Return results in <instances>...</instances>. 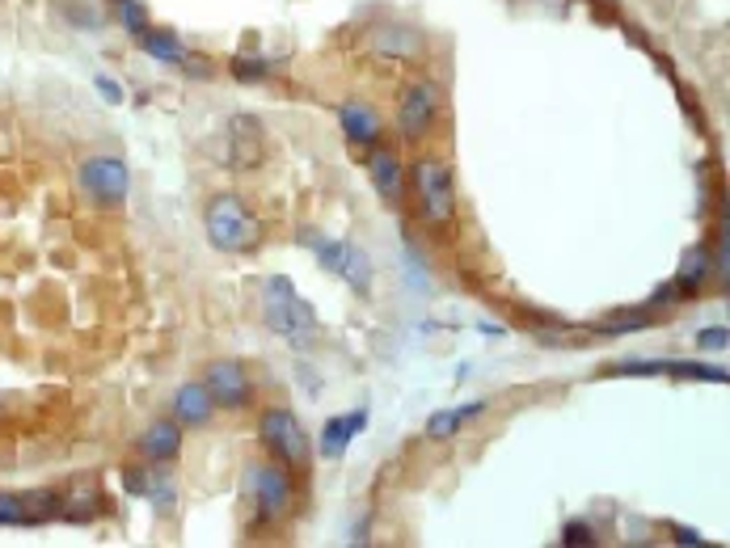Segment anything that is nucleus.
Wrapping results in <instances>:
<instances>
[{
	"instance_id": "nucleus-26",
	"label": "nucleus",
	"mask_w": 730,
	"mask_h": 548,
	"mask_svg": "<svg viewBox=\"0 0 730 548\" xmlns=\"http://www.w3.org/2000/svg\"><path fill=\"white\" fill-rule=\"evenodd\" d=\"M697 342H702V350H727V329H722V325H718V329H705Z\"/></svg>"
},
{
	"instance_id": "nucleus-10",
	"label": "nucleus",
	"mask_w": 730,
	"mask_h": 548,
	"mask_svg": "<svg viewBox=\"0 0 730 548\" xmlns=\"http://www.w3.org/2000/svg\"><path fill=\"white\" fill-rule=\"evenodd\" d=\"M266 156V136L263 123L254 115H233L229 118V170H254Z\"/></svg>"
},
{
	"instance_id": "nucleus-7",
	"label": "nucleus",
	"mask_w": 730,
	"mask_h": 548,
	"mask_svg": "<svg viewBox=\"0 0 730 548\" xmlns=\"http://www.w3.org/2000/svg\"><path fill=\"white\" fill-rule=\"evenodd\" d=\"M304 245H313V254H317V261H322L325 270L338 275L343 283H351L359 295L372 288V261H368V254L359 245H351V241H325L317 232H304Z\"/></svg>"
},
{
	"instance_id": "nucleus-22",
	"label": "nucleus",
	"mask_w": 730,
	"mask_h": 548,
	"mask_svg": "<svg viewBox=\"0 0 730 548\" xmlns=\"http://www.w3.org/2000/svg\"><path fill=\"white\" fill-rule=\"evenodd\" d=\"M233 72H236V81H263L266 72H270V63H266V59H236Z\"/></svg>"
},
{
	"instance_id": "nucleus-13",
	"label": "nucleus",
	"mask_w": 730,
	"mask_h": 548,
	"mask_svg": "<svg viewBox=\"0 0 730 548\" xmlns=\"http://www.w3.org/2000/svg\"><path fill=\"white\" fill-rule=\"evenodd\" d=\"M338 123H343V131H347L351 144H376L380 131H384L376 106H368V102H359V97L338 106Z\"/></svg>"
},
{
	"instance_id": "nucleus-5",
	"label": "nucleus",
	"mask_w": 730,
	"mask_h": 548,
	"mask_svg": "<svg viewBox=\"0 0 730 548\" xmlns=\"http://www.w3.org/2000/svg\"><path fill=\"white\" fill-rule=\"evenodd\" d=\"M77 186L93 207H123L127 190H131V174H127V161L115 152H97L85 156L77 165Z\"/></svg>"
},
{
	"instance_id": "nucleus-12",
	"label": "nucleus",
	"mask_w": 730,
	"mask_h": 548,
	"mask_svg": "<svg viewBox=\"0 0 730 548\" xmlns=\"http://www.w3.org/2000/svg\"><path fill=\"white\" fill-rule=\"evenodd\" d=\"M363 427H368V409H351V413H343V418H329L322 431L325 460H343V456L351 452L355 434H363Z\"/></svg>"
},
{
	"instance_id": "nucleus-21",
	"label": "nucleus",
	"mask_w": 730,
	"mask_h": 548,
	"mask_svg": "<svg viewBox=\"0 0 730 548\" xmlns=\"http://www.w3.org/2000/svg\"><path fill=\"white\" fill-rule=\"evenodd\" d=\"M561 545H566V548L595 545V532H591V523H566V527H561Z\"/></svg>"
},
{
	"instance_id": "nucleus-20",
	"label": "nucleus",
	"mask_w": 730,
	"mask_h": 548,
	"mask_svg": "<svg viewBox=\"0 0 730 548\" xmlns=\"http://www.w3.org/2000/svg\"><path fill=\"white\" fill-rule=\"evenodd\" d=\"M613 375H672V363H659V359H650V363H616Z\"/></svg>"
},
{
	"instance_id": "nucleus-28",
	"label": "nucleus",
	"mask_w": 730,
	"mask_h": 548,
	"mask_svg": "<svg viewBox=\"0 0 730 548\" xmlns=\"http://www.w3.org/2000/svg\"><path fill=\"white\" fill-rule=\"evenodd\" d=\"M675 540H684V545H705V536L693 532V527H675Z\"/></svg>"
},
{
	"instance_id": "nucleus-16",
	"label": "nucleus",
	"mask_w": 730,
	"mask_h": 548,
	"mask_svg": "<svg viewBox=\"0 0 730 548\" xmlns=\"http://www.w3.org/2000/svg\"><path fill=\"white\" fill-rule=\"evenodd\" d=\"M372 47H376V56L414 59L422 51V38H418L414 26H380L376 34H372Z\"/></svg>"
},
{
	"instance_id": "nucleus-25",
	"label": "nucleus",
	"mask_w": 730,
	"mask_h": 548,
	"mask_svg": "<svg viewBox=\"0 0 730 548\" xmlns=\"http://www.w3.org/2000/svg\"><path fill=\"white\" fill-rule=\"evenodd\" d=\"M123 486H127V493H148L152 490V477H148L144 468H140V473H136V468H127V473H123Z\"/></svg>"
},
{
	"instance_id": "nucleus-11",
	"label": "nucleus",
	"mask_w": 730,
	"mask_h": 548,
	"mask_svg": "<svg viewBox=\"0 0 730 548\" xmlns=\"http://www.w3.org/2000/svg\"><path fill=\"white\" fill-rule=\"evenodd\" d=\"M211 418H216V401H211L204 380L182 384L174 393V422H182V427H207Z\"/></svg>"
},
{
	"instance_id": "nucleus-23",
	"label": "nucleus",
	"mask_w": 730,
	"mask_h": 548,
	"mask_svg": "<svg viewBox=\"0 0 730 548\" xmlns=\"http://www.w3.org/2000/svg\"><path fill=\"white\" fill-rule=\"evenodd\" d=\"M118 9H123V22H127V30H131V34H136V38H140V34H144V30H148V18H144V9H140V4H136V0H123V4H118Z\"/></svg>"
},
{
	"instance_id": "nucleus-6",
	"label": "nucleus",
	"mask_w": 730,
	"mask_h": 548,
	"mask_svg": "<svg viewBox=\"0 0 730 548\" xmlns=\"http://www.w3.org/2000/svg\"><path fill=\"white\" fill-rule=\"evenodd\" d=\"M414 186H418V202H422V215H427V224H452V215H456V186H452V170L436 161V156H427V161H418L414 165Z\"/></svg>"
},
{
	"instance_id": "nucleus-14",
	"label": "nucleus",
	"mask_w": 730,
	"mask_h": 548,
	"mask_svg": "<svg viewBox=\"0 0 730 548\" xmlns=\"http://www.w3.org/2000/svg\"><path fill=\"white\" fill-rule=\"evenodd\" d=\"M368 170H372V182H376V190L384 195V202H402L406 165H402V156H397L393 148H376L372 161H368Z\"/></svg>"
},
{
	"instance_id": "nucleus-19",
	"label": "nucleus",
	"mask_w": 730,
	"mask_h": 548,
	"mask_svg": "<svg viewBox=\"0 0 730 548\" xmlns=\"http://www.w3.org/2000/svg\"><path fill=\"white\" fill-rule=\"evenodd\" d=\"M140 47L152 59H161V63H186V47H182V38H177L174 30H144Z\"/></svg>"
},
{
	"instance_id": "nucleus-3",
	"label": "nucleus",
	"mask_w": 730,
	"mask_h": 548,
	"mask_svg": "<svg viewBox=\"0 0 730 548\" xmlns=\"http://www.w3.org/2000/svg\"><path fill=\"white\" fill-rule=\"evenodd\" d=\"M207 241L220 249V254H254L263 245V224L258 215L245 207V199L236 195H216L207 202Z\"/></svg>"
},
{
	"instance_id": "nucleus-9",
	"label": "nucleus",
	"mask_w": 730,
	"mask_h": 548,
	"mask_svg": "<svg viewBox=\"0 0 730 548\" xmlns=\"http://www.w3.org/2000/svg\"><path fill=\"white\" fill-rule=\"evenodd\" d=\"M204 384H207V393H211V401H216V409H245L250 397H254V384H250L245 368H241V363H229V359L211 363Z\"/></svg>"
},
{
	"instance_id": "nucleus-2",
	"label": "nucleus",
	"mask_w": 730,
	"mask_h": 548,
	"mask_svg": "<svg viewBox=\"0 0 730 548\" xmlns=\"http://www.w3.org/2000/svg\"><path fill=\"white\" fill-rule=\"evenodd\" d=\"M241 498L250 502L254 523H279L292 515L296 506V481L288 464H250L245 477H241Z\"/></svg>"
},
{
	"instance_id": "nucleus-24",
	"label": "nucleus",
	"mask_w": 730,
	"mask_h": 548,
	"mask_svg": "<svg viewBox=\"0 0 730 548\" xmlns=\"http://www.w3.org/2000/svg\"><path fill=\"white\" fill-rule=\"evenodd\" d=\"M642 325H650L646 313H621V317L604 320V329H609V334H621V329H642Z\"/></svg>"
},
{
	"instance_id": "nucleus-27",
	"label": "nucleus",
	"mask_w": 730,
	"mask_h": 548,
	"mask_svg": "<svg viewBox=\"0 0 730 548\" xmlns=\"http://www.w3.org/2000/svg\"><path fill=\"white\" fill-rule=\"evenodd\" d=\"M97 93H102L106 102H123V85H118L115 77H97Z\"/></svg>"
},
{
	"instance_id": "nucleus-1",
	"label": "nucleus",
	"mask_w": 730,
	"mask_h": 548,
	"mask_svg": "<svg viewBox=\"0 0 730 548\" xmlns=\"http://www.w3.org/2000/svg\"><path fill=\"white\" fill-rule=\"evenodd\" d=\"M263 317L270 334H279L292 350H309L317 342V313L288 275H270L263 283Z\"/></svg>"
},
{
	"instance_id": "nucleus-17",
	"label": "nucleus",
	"mask_w": 730,
	"mask_h": 548,
	"mask_svg": "<svg viewBox=\"0 0 730 548\" xmlns=\"http://www.w3.org/2000/svg\"><path fill=\"white\" fill-rule=\"evenodd\" d=\"M486 409H490V401H468V405H456V409H439V413H431V422H427V439H436V443L456 439L468 418H477V413H486Z\"/></svg>"
},
{
	"instance_id": "nucleus-8",
	"label": "nucleus",
	"mask_w": 730,
	"mask_h": 548,
	"mask_svg": "<svg viewBox=\"0 0 730 548\" xmlns=\"http://www.w3.org/2000/svg\"><path fill=\"white\" fill-rule=\"evenodd\" d=\"M439 106H443V93L431 81H414V85L402 93V106H397V131L402 140H422L439 118Z\"/></svg>"
},
{
	"instance_id": "nucleus-18",
	"label": "nucleus",
	"mask_w": 730,
	"mask_h": 548,
	"mask_svg": "<svg viewBox=\"0 0 730 548\" xmlns=\"http://www.w3.org/2000/svg\"><path fill=\"white\" fill-rule=\"evenodd\" d=\"M709 270H714V258H709L705 245H697V249H688V258L680 261V275H675L672 283L680 288V295H697L709 283Z\"/></svg>"
},
{
	"instance_id": "nucleus-15",
	"label": "nucleus",
	"mask_w": 730,
	"mask_h": 548,
	"mask_svg": "<svg viewBox=\"0 0 730 548\" xmlns=\"http://www.w3.org/2000/svg\"><path fill=\"white\" fill-rule=\"evenodd\" d=\"M140 452H144L152 464H170L177 460L182 452V422H152L144 434H140Z\"/></svg>"
},
{
	"instance_id": "nucleus-4",
	"label": "nucleus",
	"mask_w": 730,
	"mask_h": 548,
	"mask_svg": "<svg viewBox=\"0 0 730 548\" xmlns=\"http://www.w3.org/2000/svg\"><path fill=\"white\" fill-rule=\"evenodd\" d=\"M258 434H263L266 452L279 464H288L296 473H309L313 464V443H309V431L300 427L292 409H266L263 422H258Z\"/></svg>"
}]
</instances>
